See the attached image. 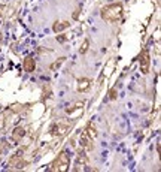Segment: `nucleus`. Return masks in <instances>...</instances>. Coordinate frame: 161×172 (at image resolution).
Masks as SVG:
<instances>
[{"label":"nucleus","mask_w":161,"mask_h":172,"mask_svg":"<svg viewBox=\"0 0 161 172\" xmlns=\"http://www.w3.org/2000/svg\"><path fill=\"white\" fill-rule=\"evenodd\" d=\"M23 68L28 73L30 72H34V69H36V60H34V57L33 56H27L24 58V61H23Z\"/></svg>","instance_id":"4"},{"label":"nucleus","mask_w":161,"mask_h":172,"mask_svg":"<svg viewBox=\"0 0 161 172\" xmlns=\"http://www.w3.org/2000/svg\"><path fill=\"white\" fill-rule=\"evenodd\" d=\"M11 136H12V141L13 142H21V141H23V138H24V136H26V129H24V127H21V126H20V127H15V129L12 130V135H11Z\"/></svg>","instance_id":"5"},{"label":"nucleus","mask_w":161,"mask_h":172,"mask_svg":"<svg viewBox=\"0 0 161 172\" xmlns=\"http://www.w3.org/2000/svg\"><path fill=\"white\" fill-rule=\"evenodd\" d=\"M3 9H5V6H3V5H0V16H3V15H5Z\"/></svg>","instance_id":"16"},{"label":"nucleus","mask_w":161,"mask_h":172,"mask_svg":"<svg viewBox=\"0 0 161 172\" xmlns=\"http://www.w3.org/2000/svg\"><path fill=\"white\" fill-rule=\"evenodd\" d=\"M9 109H11V112H13V114H20V112H23L24 106H23V105H18V103H15V105H12Z\"/></svg>","instance_id":"11"},{"label":"nucleus","mask_w":161,"mask_h":172,"mask_svg":"<svg viewBox=\"0 0 161 172\" xmlns=\"http://www.w3.org/2000/svg\"><path fill=\"white\" fill-rule=\"evenodd\" d=\"M91 87V79L88 78H82L78 81V91H87Z\"/></svg>","instance_id":"7"},{"label":"nucleus","mask_w":161,"mask_h":172,"mask_svg":"<svg viewBox=\"0 0 161 172\" xmlns=\"http://www.w3.org/2000/svg\"><path fill=\"white\" fill-rule=\"evenodd\" d=\"M122 5L121 3H109L106 6L102 8L100 15H102V20L106 21V23H116L120 21L121 16H122Z\"/></svg>","instance_id":"1"},{"label":"nucleus","mask_w":161,"mask_h":172,"mask_svg":"<svg viewBox=\"0 0 161 172\" xmlns=\"http://www.w3.org/2000/svg\"><path fill=\"white\" fill-rule=\"evenodd\" d=\"M87 135H88L91 139L97 136V130H95V127L93 126V123H90V124H88V127H87Z\"/></svg>","instance_id":"10"},{"label":"nucleus","mask_w":161,"mask_h":172,"mask_svg":"<svg viewBox=\"0 0 161 172\" xmlns=\"http://www.w3.org/2000/svg\"><path fill=\"white\" fill-rule=\"evenodd\" d=\"M67 27H70V23L69 21H61V23H54L52 26V31L54 33H58V31H63V30H66Z\"/></svg>","instance_id":"8"},{"label":"nucleus","mask_w":161,"mask_h":172,"mask_svg":"<svg viewBox=\"0 0 161 172\" xmlns=\"http://www.w3.org/2000/svg\"><path fill=\"white\" fill-rule=\"evenodd\" d=\"M79 144L82 148H85V150H88V151H93L94 150V144L91 142V138H90V136H80Z\"/></svg>","instance_id":"6"},{"label":"nucleus","mask_w":161,"mask_h":172,"mask_svg":"<svg viewBox=\"0 0 161 172\" xmlns=\"http://www.w3.org/2000/svg\"><path fill=\"white\" fill-rule=\"evenodd\" d=\"M116 97H118V88L113 87V88L109 90V99H110V101H115Z\"/></svg>","instance_id":"13"},{"label":"nucleus","mask_w":161,"mask_h":172,"mask_svg":"<svg viewBox=\"0 0 161 172\" xmlns=\"http://www.w3.org/2000/svg\"><path fill=\"white\" fill-rule=\"evenodd\" d=\"M27 165H28V162H26L21 154H12L11 159H9V166H12V168H16V169H23V168H26Z\"/></svg>","instance_id":"2"},{"label":"nucleus","mask_w":161,"mask_h":172,"mask_svg":"<svg viewBox=\"0 0 161 172\" xmlns=\"http://www.w3.org/2000/svg\"><path fill=\"white\" fill-rule=\"evenodd\" d=\"M5 148H6V142L5 141H0V154L5 151Z\"/></svg>","instance_id":"15"},{"label":"nucleus","mask_w":161,"mask_h":172,"mask_svg":"<svg viewBox=\"0 0 161 172\" xmlns=\"http://www.w3.org/2000/svg\"><path fill=\"white\" fill-rule=\"evenodd\" d=\"M57 41H58V42H66V41H67V36H66V35L57 36Z\"/></svg>","instance_id":"14"},{"label":"nucleus","mask_w":161,"mask_h":172,"mask_svg":"<svg viewBox=\"0 0 161 172\" xmlns=\"http://www.w3.org/2000/svg\"><path fill=\"white\" fill-rule=\"evenodd\" d=\"M88 48H90V41H88V39H85V41L82 42V45H80L79 53H80V54H85V53L88 51Z\"/></svg>","instance_id":"12"},{"label":"nucleus","mask_w":161,"mask_h":172,"mask_svg":"<svg viewBox=\"0 0 161 172\" xmlns=\"http://www.w3.org/2000/svg\"><path fill=\"white\" fill-rule=\"evenodd\" d=\"M139 61H140V71L143 73L149 72V64H151V57H149V53L148 49H143L139 56Z\"/></svg>","instance_id":"3"},{"label":"nucleus","mask_w":161,"mask_h":172,"mask_svg":"<svg viewBox=\"0 0 161 172\" xmlns=\"http://www.w3.org/2000/svg\"><path fill=\"white\" fill-rule=\"evenodd\" d=\"M64 61H66V57H60L58 60H55L52 64L49 66V69H51V71H55V69H58V68H60V66H61V64H63Z\"/></svg>","instance_id":"9"}]
</instances>
